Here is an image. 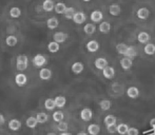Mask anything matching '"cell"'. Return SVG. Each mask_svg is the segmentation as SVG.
<instances>
[{"label": "cell", "instance_id": "cell-1", "mask_svg": "<svg viewBox=\"0 0 155 135\" xmlns=\"http://www.w3.org/2000/svg\"><path fill=\"white\" fill-rule=\"evenodd\" d=\"M29 66V58L27 55H19L17 56V60H16V67L18 71H25L28 69Z\"/></svg>", "mask_w": 155, "mask_h": 135}, {"label": "cell", "instance_id": "cell-2", "mask_svg": "<svg viewBox=\"0 0 155 135\" xmlns=\"http://www.w3.org/2000/svg\"><path fill=\"white\" fill-rule=\"evenodd\" d=\"M47 61H48L47 57H45V55H42V54H37V55H35L34 58H33L32 64H33V66L36 68H41L47 64Z\"/></svg>", "mask_w": 155, "mask_h": 135}, {"label": "cell", "instance_id": "cell-3", "mask_svg": "<svg viewBox=\"0 0 155 135\" xmlns=\"http://www.w3.org/2000/svg\"><path fill=\"white\" fill-rule=\"evenodd\" d=\"M86 19H87V16L84 12H76L75 14H74L73 18H72V20H73L76 25H82V23L86 21Z\"/></svg>", "mask_w": 155, "mask_h": 135}, {"label": "cell", "instance_id": "cell-4", "mask_svg": "<svg viewBox=\"0 0 155 135\" xmlns=\"http://www.w3.org/2000/svg\"><path fill=\"white\" fill-rule=\"evenodd\" d=\"M93 117V112L91 109L89 108H84L81 110L80 112V118L82 119L84 121H90Z\"/></svg>", "mask_w": 155, "mask_h": 135}, {"label": "cell", "instance_id": "cell-5", "mask_svg": "<svg viewBox=\"0 0 155 135\" xmlns=\"http://www.w3.org/2000/svg\"><path fill=\"white\" fill-rule=\"evenodd\" d=\"M68 34L67 33H64V32H56L55 34L53 35V39L54 40L53 41H55V42H57V43H63L65 40L68 39Z\"/></svg>", "mask_w": 155, "mask_h": 135}, {"label": "cell", "instance_id": "cell-6", "mask_svg": "<svg viewBox=\"0 0 155 135\" xmlns=\"http://www.w3.org/2000/svg\"><path fill=\"white\" fill-rule=\"evenodd\" d=\"M15 82L18 87H23L28 82V77L23 73H18L15 76Z\"/></svg>", "mask_w": 155, "mask_h": 135}, {"label": "cell", "instance_id": "cell-7", "mask_svg": "<svg viewBox=\"0 0 155 135\" xmlns=\"http://www.w3.org/2000/svg\"><path fill=\"white\" fill-rule=\"evenodd\" d=\"M39 77L42 80H49L52 78V71L48 68H42L39 71Z\"/></svg>", "mask_w": 155, "mask_h": 135}, {"label": "cell", "instance_id": "cell-8", "mask_svg": "<svg viewBox=\"0 0 155 135\" xmlns=\"http://www.w3.org/2000/svg\"><path fill=\"white\" fill-rule=\"evenodd\" d=\"M102 74H104V78H107V79H112V78H114V76H115L114 68L107 66L104 70H102Z\"/></svg>", "mask_w": 155, "mask_h": 135}, {"label": "cell", "instance_id": "cell-9", "mask_svg": "<svg viewBox=\"0 0 155 135\" xmlns=\"http://www.w3.org/2000/svg\"><path fill=\"white\" fill-rule=\"evenodd\" d=\"M137 17H138L140 20H146V19L149 18L150 16V11L147 8H140L137 11Z\"/></svg>", "mask_w": 155, "mask_h": 135}, {"label": "cell", "instance_id": "cell-10", "mask_svg": "<svg viewBox=\"0 0 155 135\" xmlns=\"http://www.w3.org/2000/svg\"><path fill=\"white\" fill-rule=\"evenodd\" d=\"M99 48H100L99 43H98L96 40H90L88 43H87V50H88L89 52H91V53L97 52L98 50H99Z\"/></svg>", "mask_w": 155, "mask_h": 135}, {"label": "cell", "instance_id": "cell-11", "mask_svg": "<svg viewBox=\"0 0 155 135\" xmlns=\"http://www.w3.org/2000/svg\"><path fill=\"white\" fill-rule=\"evenodd\" d=\"M150 39H151V36H150L147 32H139L138 35H137V40H138V42L143 43V44L149 42Z\"/></svg>", "mask_w": 155, "mask_h": 135}, {"label": "cell", "instance_id": "cell-12", "mask_svg": "<svg viewBox=\"0 0 155 135\" xmlns=\"http://www.w3.org/2000/svg\"><path fill=\"white\" fill-rule=\"evenodd\" d=\"M94 64H95V68L97 70H104V68L108 66V61H107L106 58L99 57V58H96Z\"/></svg>", "mask_w": 155, "mask_h": 135}, {"label": "cell", "instance_id": "cell-13", "mask_svg": "<svg viewBox=\"0 0 155 135\" xmlns=\"http://www.w3.org/2000/svg\"><path fill=\"white\" fill-rule=\"evenodd\" d=\"M119 64H120V66L124 70H130L133 66V59L124 56L123 59H120V62H119Z\"/></svg>", "mask_w": 155, "mask_h": 135}, {"label": "cell", "instance_id": "cell-14", "mask_svg": "<svg viewBox=\"0 0 155 135\" xmlns=\"http://www.w3.org/2000/svg\"><path fill=\"white\" fill-rule=\"evenodd\" d=\"M109 12H110V14L112 15V16H115V17L118 16L121 13L120 5H118V4H116V3L111 4V5L109 6Z\"/></svg>", "mask_w": 155, "mask_h": 135}, {"label": "cell", "instance_id": "cell-15", "mask_svg": "<svg viewBox=\"0 0 155 135\" xmlns=\"http://www.w3.org/2000/svg\"><path fill=\"white\" fill-rule=\"evenodd\" d=\"M8 128H10L12 131H18L21 128V121L18 119H11L8 121Z\"/></svg>", "mask_w": 155, "mask_h": 135}, {"label": "cell", "instance_id": "cell-16", "mask_svg": "<svg viewBox=\"0 0 155 135\" xmlns=\"http://www.w3.org/2000/svg\"><path fill=\"white\" fill-rule=\"evenodd\" d=\"M90 18L93 22H100V21L102 20V18H104V14H102L100 11H93V12L91 13Z\"/></svg>", "mask_w": 155, "mask_h": 135}, {"label": "cell", "instance_id": "cell-17", "mask_svg": "<svg viewBox=\"0 0 155 135\" xmlns=\"http://www.w3.org/2000/svg\"><path fill=\"white\" fill-rule=\"evenodd\" d=\"M127 95H128L130 98L134 99V98H137L139 96V90L138 88L136 87H130V88L127 90Z\"/></svg>", "mask_w": 155, "mask_h": 135}, {"label": "cell", "instance_id": "cell-18", "mask_svg": "<svg viewBox=\"0 0 155 135\" xmlns=\"http://www.w3.org/2000/svg\"><path fill=\"white\" fill-rule=\"evenodd\" d=\"M71 69L74 74H80L82 71H84V64H82V62L77 61V62H74V64H72Z\"/></svg>", "mask_w": 155, "mask_h": 135}, {"label": "cell", "instance_id": "cell-19", "mask_svg": "<svg viewBox=\"0 0 155 135\" xmlns=\"http://www.w3.org/2000/svg\"><path fill=\"white\" fill-rule=\"evenodd\" d=\"M47 25L50 30H54L59 25V20H58L56 17H51V18L48 19L47 21Z\"/></svg>", "mask_w": 155, "mask_h": 135}, {"label": "cell", "instance_id": "cell-20", "mask_svg": "<svg viewBox=\"0 0 155 135\" xmlns=\"http://www.w3.org/2000/svg\"><path fill=\"white\" fill-rule=\"evenodd\" d=\"M54 6H55V3L53 0H45L42 3V8L45 12H52L54 10Z\"/></svg>", "mask_w": 155, "mask_h": 135}, {"label": "cell", "instance_id": "cell-21", "mask_svg": "<svg viewBox=\"0 0 155 135\" xmlns=\"http://www.w3.org/2000/svg\"><path fill=\"white\" fill-rule=\"evenodd\" d=\"M54 102H55L56 108L61 109L65 106V104H67V99H65L64 96L60 95V96H56L55 98H54Z\"/></svg>", "mask_w": 155, "mask_h": 135}, {"label": "cell", "instance_id": "cell-22", "mask_svg": "<svg viewBox=\"0 0 155 135\" xmlns=\"http://www.w3.org/2000/svg\"><path fill=\"white\" fill-rule=\"evenodd\" d=\"M100 132V127L97 123H91L88 127V133L90 135H98Z\"/></svg>", "mask_w": 155, "mask_h": 135}, {"label": "cell", "instance_id": "cell-23", "mask_svg": "<svg viewBox=\"0 0 155 135\" xmlns=\"http://www.w3.org/2000/svg\"><path fill=\"white\" fill-rule=\"evenodd\" d=\"M98 29H99V32H101V33H104V34L109 33V32L111 31L110 22H108V21H102V22H100Z\"/></svg>", "mask_w": 155, "mask_h": 135}, {"label": "cell", "instance_id": "cell-24", "mask_svg": "<svg viewBox=\"0 0 155 135\" xmlns=\"http://www.w3.org/2000/svg\"><path fill=\"white\" fill-rule=\"evenodd\" d=\"M59 49H60V44L55 42V41H51L48 44V50H49L50 53H57L59 51Z\"/></svg>", "mask_w": 155, "mask_h": 135}, {"label": "cell", "instance_id": "cell-25", "mask_svg": "<svg viewBox=\"0 0 155 135\" xmlns=\"http://www.w3.org/2000/svg\"><path fill=\"white\" fill-rule=\"evenodd\" d=\"M124 56H126V57L131 58V59H133L134 57H136L137 56L136 48L135 47H128V50H127L126 53H124Z\"/></svg>", "mask_w": 155, "mask_h": 135}, {"label": "cell", "instance_id": "cell-26", "mask_svg": "<svg viewBox=\"0 0 155 135\" xmlns=\"http://www.w3.org/2000/svg\"><path fill=\"white\" fill-rule=\"evenodd\" d=\"M116 117L114 116V115L110 114V115H107L106 117H104V125L108 127V126H112V125H116Z\"/></svg>", "mask_w": 155, "mask_h": 135}, {"label": "cell", "instance_id": "cell-27", "mask_svg": "<svg viewBox=\"0 0 155 135\" xmlns=\"http://www.w3.org/2000/svg\"><path fill=\"white\" fill-rule=\"evenodd\" d=\"M49 119V115L45 112H39L38 114L36 115V120L38 123H45L48 121Z\"/></svg>", "mask_w": 155, "mask_h": 135}, {"label": "cell", "instance_id": "cell-28", "mask_svg": "<svg viewBox=\"0 0 155 135\" xmlns=\"http://www.w3.org/2000/svg\"><path fill=\"white\" fill-rule=\"evenodd\" d=\"M129 128L130 127H129L127 123H119L118 126H116V132L120 135H126L129 130Z\"/></svg>", "mask_w": 155, "mask_h": 135}, {"label": "cell", "instance_id": "cell-29", "mask_svg": "<svg viewBox=\"0 0 155 135\" xmlns=\"http://www.w3.org/2000/svg\"><path fill=\"white\" fill-rule=\"evenodd\" d=\"M143 51L147 55H154L155 54V44L153 43H146L145 48H143Z\"/></svg>", "mask_w": 155, "mask_h": 135}, {"label": "cell", "instance_id": "cell-30", "mask_svg": "<svg viewBox=\"0 0 155 135\" xmlns=\"http://www.w3.org/2000/svg\"><path fill=\"white\" fill-rule=\"evenodd\" d=\"M84 31L87 35H92L95 33L96 31V27L94 23H87L84 27Z\"/></svg>", "mask_w": 155, "mask_h": 135}, {"label": "cell", "instance_id": "cell-31", "mask_svg": "<svg viewBox=\"0 0 155 135\" xmlns=\"http://www.w3.org/2000/svg\"><path fill=\"white\" fill-rule=\"evenodd\" d=\"M5 42L8 47H15V45L18 43V39H17V37L14 36V35H10V36L6 37Z\"/></svg>", "mask_w": 155, "mask_h": 135}, {"label": "cell", "instance_id": "cell-32", "mask_svg": "<svg viewBox=\"0 0 155 135\" xmlns=\"http://www.w3.org/2000/svg\"><path fill=\"white\" fill-rule=\"evenodd\" d=\"M67 8L68 6L65 5L63 2H58V3H56L55 6H54V11H55L57 14H63Z\"/></svg>", "mask_w": 155, "mask_h": 135}, {"label": "cell", "instance_id": "cell-33", "mask_svg": "<svg viewBox=\"0 0 155 135\" xmlns=\"http://www.w3.org/2000/svg\"><path fill=\"white\" fill-rule=\"evenodd\" d=\"M25 125H27L28 128H30V129H34V128L37 127V125H38V123H37L36 120V117H29V118L27 119V121H25Z\"/></svg>", "mask_w": 155, "mask_h": 135}, {"label": "cell", "instance_id": "cell-34", "mask_svg": "<svg viewBox=\"0 0 155 135\" xmlns=\"http://www.w3.org/2000/svg\"><path fill=\"white\" fill-rule=\"evenodd\" d=\"M99 107L102 111H108L111 109L112 104H111V101L109 100V99H104V100H101L99 102Z\"/></svg>", "mask_w": 155, "mask_h": 135}, {"label": "cell", "instance_id": "cell-35", "mask_svg": "<svg viewBox=\"0 0 155 135\" xmlns=\"http://www.w3.org/2000/svg\"><path fill=\"white\" fill-rule=\"evenodd\" d=\"M45 108L47 109L48 111H52L56 108L55 106V102H54L53 98H47L45 101Z\"/></svg>", "mask_w": 155, "mask_h": 135}, {"label": "cell", "instance_id": "cell-36", "mask_svg": "<svg viewBox=\"0 0 155 135\" xmlns=\"http://www.w3.org/2000/svg\"><path fill=\"white\" fill-rule=\"evenodd\" d=\"M10 16L12 18H19L21 16V10L17 6H14L10 10Z\"/></svg>", "mask_w": 155, "mask_h": 135}, {"label": "cell", "instance_id": "cell-37", "mask_svg": "<svg viewBox=\"0 0 155 135\" xmlns=\"http://www.w3.org/2000/svg\"><path fill=\"white\" fill-rule=\"evenodd\" d=\"M75 13H76L75 8H72V6H70V8H65V11H64V13H63V15H64V17L67 19H72V18H73V16H74V14H75Z\"/></svg>", "mask_w": 155, "mask_h": 135}, {"label": "cell", "instance_id": "cell-38", "mask_svg": "<svg viewBox=\"0 0 155 135\" xmlns=\"http://www.w3.org/2000/svg\"><path fill=\"white\" fill-rule=\"evenodd\" d=\"M63 118H64V114H63L61 111H55V112L53 113V119H54V121H56V123L62 121Z\"/></svg>", "mask_w": 155, "mask_h": 135}, {"label": "cell", "instance_id": "cell-39", "mask_svg": "<svg viewBox=\"0 0 155 135\" xmlns=\"http://www.w3.org/2000/svg\"><path fill=\"white\" fill-rule=\"evenodd\" d=\"M128 47L129 45L124 44V43H118V44L116 45V51L118 54H121V55L124 56V53H126V51L128 50Z\"/></svg>", "mask_w": 155, "mask_h": 135}, {"label": "cell", "instance_id": "cell-40", "mask_svg": "<svg viewBox=\"0 0 155 135\" xmlns=\"http://www.w3.org/2000/svg\"><path fill=\"white\" fill-rule=\"evenodd\" d=\"M57 129L59 130L60 132H68V129H69V125H68V123H65V121H60V123H58V127Z\"/></svg>", "mask_w": 155, "mask_h": 135}, {"label": "cell", "instance_id": "cell-41", "mask_svg": "<svg viewBox=\"0 0 155 135\" xmlns=\"http://www.w3.org/2000/svg\"><path fill=\"white\" fill-rule=\"evenodd\" d=\"M126 135H139V131H138V129H136V128L131 127V128H129V130Z\"/></svg>", "mask_w": 155, "mask_h": 135}, {"label": "cell", "instance_id": "cell-42", "mask_svg": "<svg viewBox=\"0 0 155 135\" xmlns=\"http://www.w3.org/2000/svg\"><path fill=\"white\" fill-rule=\"evenodd\" d=\"M107 131L109 132V133H115L116 132V125H112V126H108L107 127Z\"/></svg>", "mask_w": 155, "mask_h": 135}, {"label": "cell", "instance_id": "cell-43", "mask_svg": "<svg viewBox=\"0 0 155 135\" xmlns=\"http://www.w3.org/2000/svg\"><path fill=\"white\" fill-rule=\"evenodd\" d=\"M4 123H5V118H4L3 115H2L1 113H0V126H2Z\"/></svg>", "mask_w": 155, "mask_h": 135}, {"label": "cell", "instance_id": "cell-44", "mask_svg": "<svg viewBox=\"0 0 155 135\" xmlns=\"http://www.w3.org/2000/svg\"><path fill=\"white\" fill-rule=\"evenodd\" d=\"M150 127H152L155 129V118H152L151 120H150Z\"/></svg>", "mask_w": 155, "mask_h": 135}, {"label": "cell", "instance_id": "cell-45", "mask_svg": "<svg viewBox=\"0 0 155 135\" xmlns=\"http://www.w3.org/2000/svg\"><path fill=\"white\" fill-rule=\"evenodd\" d=\"M60 135H72V134L70 133V132H61Z\"/></svg>", "mask_w": 155, "mask_h": 135}, {"label": "cell", "instance_id": "cell-46", "mask_svg": "<svg viewBox=\"0 0 155 135\" xmlns=\"http://www.w3.org/2000/svg\"><path fill=\"white\" fill-rule=\"evenodd\" d=\"M77 135H88L86 133V132H79V133H78Z\"/></svg>", "mask_w": 155, "mask_h": 135}, {"label": "cell", "instance_id": "cell-47", "mask_svg": "<svg viewBox=\"0 0 155 135\" xmlns=\"http://www.w3.org/2000/svg\"><path fill=\"white\" fill-rule=\"evenodd\" d=\"M47 135H56L55 133H53V132H51V133H48Z\"/></svg>", "mask_w": 155, "mask_h": 135}, {"label": "cell", "instance_id": "cell-48", "mask_svg": "<svg viewBox=\"0 0 155 135\" xmlns=\"http://www.w3.org/2000/svg\"><path fill=\"white\" fill-rule=\"evenodd\" d=\"M84 2H89V1H91V0H84Z\"/></svg>", "mask_w": 155, "mask_h": 135}]
</instances>
